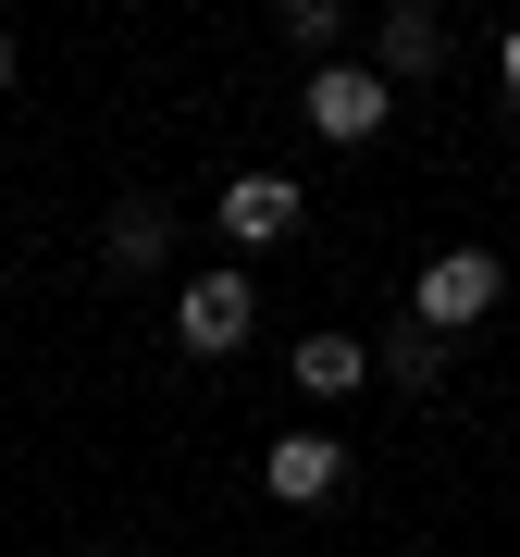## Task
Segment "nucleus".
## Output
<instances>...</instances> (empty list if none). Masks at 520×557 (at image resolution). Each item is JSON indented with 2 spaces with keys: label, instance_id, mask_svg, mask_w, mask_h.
<instances>
[{
  "label": "nucleus",
  "instance_id": "nucleus-1",
  "mask_svg": "<svg viewBox=\"0 0 520 557\" xmlns=\"http://www.w3.org/2000/svg\"><path fill=\"white\" fill-rule=\"evenodd\" d=\"M496 298H508L496 248H446V260H421V285H409V322H421V335H459V322H483Z\"/></svg>",
  "mask_w": 520,
  "mask_h": 557
},
{
  "label": "nucleus",
  "instance_id": "nucleus-3",
  "mask_svg": "<svg viewBox=\"0 0 520 557\" xmlns=\"http://www.w3.org/2000/svg\"><path fill=\"white\" fill-rule=\"evenodd\" d=\"M384 112H397V100H384L372 62H322V75H310V137L360 149V137H384Z\"/></svg>",
  "mask_w": 520,
  "mask_h": 557
},
{
  "label": "nucleus",
  "instance_id": "nucleus-12",
  "mask_svg": "<svg viewBox=\"0 0 520 557\" xmlns=\"http://www.w3.org/2000/svg\"><path fill=\"white\" fill-rule=\"evenodd\" d=\"M0 87H13V38H0Z\"/></svg>",
  "mask_w": 520,
  "mask_h": 557
},
{
  "label": "nucleus",
  "instance_id": "nucleus-5",
  "mask_svg": "<svg viewBox=\"0 0 520 557\" xmlns=\"http://www.w3.org/2000/svg\"><path fill=\"white\" fill-rule=\"evenodd\" d=\"M223 236H236V248L298 236V186H285V174H236V186H223Z\"/></svg>",
  "mask_w": 520,
  "mask_h": 557
},
{
  "label": "nucleus",
  "instance_id": "nucleus-9",
  "mask_svg": "<svg viewBox=\"0 0 520 557\" xmlns=\"http://www.w3.org/2000/svg\"><path fill=\"white\" fill-rule=\"evenodd\" d=\"M161 248H174V211H149V199H124V211H112V260H124V273H149Z\"/></svg>",
  "mask_w": 520,
  "mask_h": 557
},
{
  "label": "nucleus",
  "instance_id": "nucleus-8",
  "mask_svg": "<svg viewBox=\"0 0 520 557\" xmlns=\"http://www.w3.org/2000/svg\"><path fill=\"white\" fill-rule=\"evenodd\" d=\"M372 372H397L409 397H434V384H446V335H421V322H397V335L372 347Z\"/></svg>",
  "mask_w": 520,
  "mask_h": 557
},
{
  "label": "nucleus",
  "instance_id": "nucleus-7",
  "mask_svg": "<svg viewBox=\"0 0 520 557\" xmlns=\"http://www.w3.org/2000/svg\"><path fill=\"white\" fill-rule=\"evenodd\" d=\"M446 62V25L421 13V0H397V13H384V75H434Z\"/></svg>",
  "mask_w": 520,
  "mask_h": 557
},
{
  "label": "nucleus",
  "instance_id": "nucleus-4",
  "mask_svg": "<svg viewBox=\"0 0 520 557\" xmlns=\"http://www.w3.org/2000/svg\"><path fill=\"white\" fill-rule=\"evenodd\" d=\"M260 483H273L285 508H322V496L347 483V446H335V434H285L273 458H260Z\"/></svg>",
  "mask_w": 520,
  "mask_h": 557
},
{
  "label": "nucleus",
  "instance_id": "nucleus-6",
  "mask_svg": "<svg viewBox=\"0 0 520 557\" xmlns=\"http://www.w3.org/2000/svg\"><path fill=\"white\" fill-rule=\"evenodd\" d=\"M298 384H310V397H360V384H372V347L360 335H298Z\"/></svg>",
  "mask_w": 520,
  "mask_h": 557
},
{
  "label": "nucleus",
  "instance_id": "nucleus-10",
  "mask_svg": "<svg viewBox=\"0 0 520 557\" xmlns=\"http://www.w3.org/2000/svg\"><path fill=\"white\" fill-rule=\"evenodd\" d=\"M335 25H347L335 0H285V38H298V50H335Z\"/></svg>",
  "mask_w": 520,
  "mask_h": 557
},
{
  "label": "nucleus",
  "instance_id": "nucleus-2",
  "mask_svg": "<svg viewBox=\"0 0 520 557\" xmlns=\"http://www.w3.org/2000/svg\"><path fill=\"white\" fill-rule=\"evenodd\" d=\"M248 322H260V298H248V273H186V285H174V335L199 347V359H223V347H248Z\"/></svg>",
  "mask_w": 520,
  "mask_h": 557
},
{
  "label": "nucleus",
  "instance_id": "nucleus-11",
  "mask_svg": "<svg viewBox=\"0 0 520 557\" xmlns=\"http://www.w3.org/2000/svg\"><path fill=\"white\" fill-rule=\"evenodd\" d=\"M496 75H508V100H520V25H508V38H496Z\"/></svg>",
  "mask_w": 520,
  "mask_h": 557
}]
</instances>
